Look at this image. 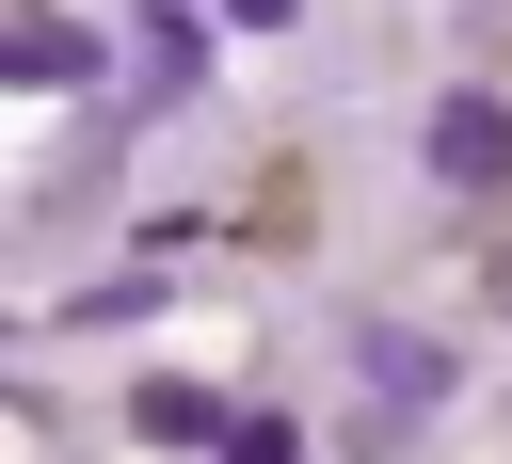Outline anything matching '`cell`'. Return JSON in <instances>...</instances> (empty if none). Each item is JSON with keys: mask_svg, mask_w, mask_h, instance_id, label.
<instances>
[{"mask_svg": "<svg viewBox=\"0 0 512 464\" xmlns=\"http://www.w3.org/2000/svg\"><path fill=\"white\" fill-rule=\"evenodd\" d=\"M224 16H240V32H288V16H304V0H224Z\"/></svg>", "mask_w": 512, "mask_h": 464, "instance_id": "8992f818", "label": "cell"}, {"mask_svg": "<svg viewBox=\"0 0 512 464\" xmlns=\"http://www.w3.org/2000/svg\"><path fill=\"white\" fill-rule=\"evenodd\" d=\"M128 432H144V448H240V416H224L208 384H144V400H128Z\"/></svg>", "mask_w": 512, "mask_h": 464, "instance_id": "3957f363", "label": "cell"}, {"mask_svg": "<svg viewBox=\"0 0 512 464\" xmlns=\"http://www.w3.org/2000/svg\"><path fill=\"white\" fill-rule=\"evenodd\" d=\"M416 160H432L448 192H496V176H512V112H496V96H432V128H416Z\"/></svg>", "mask_w": 512, "mask_h": 464, "instance_id": "6da1fadb", "label": "cell"}, {"mask_svg": "<svg viewBox=\"0 0 512 464\" xmlns=\"http://www.w3.org/2000/svg\"><path fill=\"white\" fill-rule=\"evenodd\" d=\"M224 464H288V416H240V448Z\"/></svg>", "mask_w": 512, "mask_h": 464, "instance_id": "5b68a950", "label": "cell"}, {"mask_svg": "<svg viewBox=\"0 0 512 464\" xmlns=\"http://www.w3.org/2000/svg\"><path fill=\"white\" fill-rule=\"evenodd\" d=\"M144 32H176V0H144Z\"/></svg>", "mask_w": 512, "mask_h": 464, "instance_id": "52a82bcc", "label": "cell"}, {"mask_svg": "<svg viewBox=\"0 0 512 464\" xmlns=\"http://www.w3.org/2000/svg\"><path fill=\"white\" fill-rule=\"evenodd\" d=\"M80 64H96V32H80V16H48V0H32V16H16V80H32V96H48V80H80Z\"/></svg>", "mask_w": 512, "mask_h": 464, "instance_id": "277c9868", "label": "cell"}, {"mask_svg": "<svg viewBox=\"0 0 512 464\" xmlns=\"http://www.w3.org/2000/svg\"><path fill=\"white\" fill-rule=\"evenodd\" d=\"M352 384H368L384 416H432V400H448V352H432L416 320H368V336H352Z\"/></svg>", "mask_w": 512, "mask_h": 464, "instance_id": "7a4b0ae2", "label": "cell"}]
</instances>
